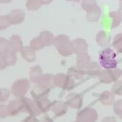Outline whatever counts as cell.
I'll return each mask as SVG.
<instances>
[{"mask_svg": "<svg viewBox=\"0 0 122 122\" xmlns=\"http://www.w3.org/2000/svg\"><path fill=\"white\" fill-rule=\"evenodd\" d=\"M54 45L60 54L64 56H68L74 53V47L67 36L60 35L55 38Z\"/></svg>", "mask_w": 122, "mask_h": 122, "instance_id": "obj_1", "label": "cell"}, {"mask_svg": "<svg viewBox=\"0 0 122 122\" xmlns=\"http://www.w3.org/2000/svg\"><path fill=\"white\" fill-rule=\"evenodd\" d=\"M117 55L112 49L105 48L99 56L101 66L105 69H114L117 67L116 61Z\"/></svg>", "mask_w": 122, "mask_h": 122, "instance_id": "obj_2", "label": "cell"}, {"mask_svg": "<svg viewBox=\"0 0 122 122\" xmlns=\"http://www.w3.org/2000/svg\"><path fill=\"white\" fill-rule=\"evenodd\" d=\"M122 75V70L120 69H114L101 70L98 76L101 82L108 84L117 81Z\"/></svg>", "mask_w": 122, "mask_h": 122, "instance_id": "obj_3", "label": "cell"}, {"mask_svg": "<svg viewBox=\"0 0 122 122\" xmlns=\"http://www.w3.org/2000/svg\"><path fill=\"white\" fill-rule=\"evenodd\" d=\"M53 83L55 86L68 91L72 90L75 86L74 80L69 75L64 74H59L53 76Z\"/></svg>", "mask_w": 122, "mask_h": 122, "instance_id": "obj_4", "label": "cell"}, {"mask_svg": "<svg viewBox=\"0 0 122 122\" xmlns=\"http://www.w3.org/2000/svg\"><path fill=\"white\" fill-rule=\"evenodd\" d=\"M29 86L30 83L28 79H19L13 85L12 93L16 98H21L28 92Z\"/></svg>", "mask_w": 122, "mask_h": 122, "instance_id": "obj_5", "label": "cell"}, {"mask_svg": "<svg viewBox=\"0 0 122 122\" xmlns=\"http://www.w3.org/2000/svg\"><path fill=\"white\" fill-rule=\"evenodd\" d=\"M98 114L94 109L87 107L83 109L77 116V122H96L98 119Z\"/></svg>", "mask_w": 122, "mask_h": 122, "instance_id": "obj_6", "label": "cell"}, {"mask_svg": "<svg viewBox=\"0 0 122 122\" xmlns=\"http://www.w3.org/2000/svg\"><path fill=\"white\" fill-rule=\"evenodd\" d=\"M21 99L23 104V112L29 113L30 116L33 117L40 115L41 111L36 102L30 100L27 98H21Z\"/></svg>", "mask_w": 122, "mask_h": 122, "instance_id": "obj_7", "label": "cell"}, {"mask_svg": "<svg viewBox=\"0 0 122 122\" xmlns=\"http://www.w3.org/2000/svg\"><path fill=\"white\" fill-rule=\"evenodd\" d=\"M53 76L51 74L41 75L38 78L35 83L38 88L41 90V93L47 92L49 91V88L51 87L53 82Z\"/></svg>", "mask_w": 122, "mask_h": 122, "instance_id": "obj_8", "label": "cell"}, {"mask_svg": "<svg viewBox=\"0 0 122 122\" xmlns=\"http://www.w3.org/2000/svg\"><path fill=\"white\" fill-rule=\"evenodd\" d=\"M67 105L72 108L80 109L82 105V95L77 93H71L66 97Z\"/></svg>", "mask_w": 122, "mask_h": 122, "instance_id": "obj_9", "label": "cell"}, {"mask_svg": "<svg viewBox=\"0 0 122 122\" xmlns=\"http://www.w3.org/2000/svg\"><path fill=\"white\" fill-rule=\"evenodd\" d=\"M7 16L11 25H19L24 21L25 14L22 10L15 9L11 11Z\"/></svg>", "mask_w": 122, "mask_h": 122, "instance_id": "obj_10", "label": "cell"}, {"mask_svg": "<svg viewBox=\"0 0 122 122\" xmlns=\"http://www.w3.org/2000/svg\"><path fill=\"white\" fill-rule=\"evenodd\" d=\"M8 112L9 115L15 116L23 112V104L21 99L18 100H14L11 101L7 106Z\"/></svg>", "mask_w": 122, "mask_h": 122, "instance_id": "obj_11", "label": "cell"}, {"mask_svg": "<svg viewBox=\"0 0 122 122\" xmlns=\"http://www.w3.org/2000/svg\"><path fill=\"white\" fill-rule=\"evenodd\" d=\"M39 94L40 95L39 97L38 96H36L34 98L36 99V103L41 110V111L42 112H45L48 110L50 107L51 106V103L48 100L47 98L46 97V94L41 93Z\"/></svg>", "mask_w": 122, "mask_h": 122, "instance_id": "obj_12", "label": "cell"}, {"mask_svg": "<svg viewBox=\"0 0 122 122\" xmlns=\"http://www.w3.org/2000/svg\"><path fill=\"white\" fill-rule=\"evenodd\" d=\"M74 47V53L79 55L87 53L88 45L86 41L82 39H77L72 41Z\"/></svg>", "mask_w": 122, "mask_h": 122, "instance_id": "obj_13", "label": "cell"}, {"mask_svg": "<svg viewBox=\"0 0 122 122\" xmlns=\"http://www.w3.org/2000/svg\"><path fill=\"white\" fill-rule=\"evenodd\" d=\"M9 47L11 51L15 52L20 51L24 48L21 38L18 35H13L9 40Z\"/></svg>", "mask_w": 122, "mask_h": 122, "instance_id": "obj_14", "label": "cell"}, {"mask_svg": "<svg viewBox=\"0 0 122 122\" xmlns=\"http://www.w3.org/2000/svg\"><path fill=\"white\" fill-rule=\"evenodd\" d=\"M90 56L87 53L79 55L77 56L76 60V67L82 70L86 69L90 63Z\"/></svg>", "mask_w": 122, "mask_h": 122, "instance_id": "obj_15", "label": "cell"}, {"mask_svg": "<svg viewBox=\"0 0 122 122\" xmlns=\"http://www.w3.org/2000/svg\"><path fill=\"white\" fill-rule=\"evenodd\" d=\"M100 100L101 103L104 105H112L114 103L115 97L112 92L104 91L101 94Z\"/></svg>", "mask_w": 122, "mask_h": 122, "instance_id": "obj_16", "label": "cell"}, {"mask_svg": "<svg viewBox=\"0 0 122 122\" xmlns=\"http://www.w3.org/2000/svg\"><path fill=\"white\" fill-rule=\"evenodd\" d=\"M39 37L42 41L45 46H49L54 44L55 37L53 34L49 31H43L41 32Z\"/></svg>", "mask_w": 122, "mask_h": 122, "instance_id": "obj_17", "label": "cell"}, {"mask_svg": "<svg viewBox=\"0 0 122 122\" xmlns=\"http://www.w3.org/2000/svg\"><path fill=\"white\" fill-rule=\"evenodd\" d=\"M85 71L86 74L93 77H96L101 71V67L97 63L91 62L87 66Z\"/></svg>", "mask_w": 122, "mask_h": 122, "instance_id": "obj_18", "label": "cell"}, {"mask_svg": "<svg viewBox=\"0 0 122 122\" xmlns=\"http://www.w3.org/2000/svg\"><path fill=\"white\" fill-rule=\"evenodd\" d=\"M21 55L28 62H33L36 60V53L34 50L28 46H25L21 51Z\"/></svg>", "mask_w": 122, "mask_h": 122, "instance_id": "obj_19", "label": "cell"}, {"mask_svg": "<svg viewBox=\"0 0 122 122\" xmlns=\"http://www.w3.org/2000/svg\"><path fill=\"white\" fill-rule=\"evenodd\" d=\"M67 105L62 101L56 102L53 105L52 111L57 116H62L65 114L67 111Z\"/></svg>", "mask_w": 122, "mask_h": 122, "instance_id": "obj_20", "label": "cell"}, {"mask_svg": "<svg viewBox=\"0 0 122 122\" xmlns=\"http://www.w3.org/2000/svg\"><path fill=\"white\" fill-rule=\"evenodd\" d=\"M2 56L6 67L14 66L17 61V56L15 52L9 51Z\"/></svg>", "mask_w": 122, "mask_h": 122, "instance_id": "obj_21", "label": "cell"}, {"mask_svg": "<svg viewBox=\"0 0 122 122\" xmlns=\"http://www.w3.org/2000/svg\"><path fill=\"white\" fill-rule=\"evenodd\" d=\"M68 74L70 75L71 77H73L76 79L79 80L82 79L85 73V71L77 67H72L68 69Z\"/></svg>", "mask_w": 122, "mask_h": 122, "instance_id": "obj_22", "label": "cell"}, {"mask_svg": "<svg viewBox=\"0 0 122 122\" xmlns=\"http://www.w3.org/2000/svg\"><path fill=\"white\" fill-rule=\"evenodd\" d=\"M42 71L39 66H36L30 68V81L35 82L37 79L42 75Z\"/></svg>", "mask_w": 122, "mask_h": 122, "instance_id": "obj_23", "label": "cell"}, {"mask_svg": "<svg viewBox=\"0 0 122 122\" xmlns=\"http://www.w3.org/2000/svg\"><path fill=\"white\" fill-rule=\"evenodd\" d=\"M30 45V48L34 51L40 50L45 46L44 43L39 36L32 40Z\"/></svg>", "mask_w": 122, "mask_h": 122, "instance_id": "obj_24", "label": "cell"}, {"mask_svg": "<svg viewBox=\"0 0 122 122\" xmlns=\"http://www.w3.org/2000/svg\"><path fill=\"white\" fill-rule=\"evenodd\" d=\"M10 51L9 42L5 38H0V56H3Z\"/></svg>", "mask_w": 122, "mask_h": 122, "instance_id": "obj_25", "label": "cell"}, {"mask_svg": "<svg viewBox=\"0 0 122 122\" xmlns=\"http://www.w3.org/2000/svg\"><path fill=\"white\" fill-rule=\"evenodd\" d=\"M25 6L28 10H37L42 6L41 0H28Z\"/></svg>", "mask_w": 122, "mask_h": 122, "instance_id": "obj_26", "label": "cell"}, {"mask_svg": "<svg viewBox=\"0 0 122 122\" xmlns=\"http://www.w3.org/2000/svg\"><path fill=\"white\" fill-rule=\"evenodd\" d=\"M112 45L118 52L122 53V34H117L115 36Z\"/></svg>", "mask_w": 122, "mask_h": 122, "instance_id": "obj_27", "label": "cell"}, {"mask_svg": "<svg viewBox=\"0 0 122 122\" xmlns=\"http://www.w3.org/2000/svg\"><path fill=\"white\" fill-rule=\"evenodd\" d=\"M81 6L87 12H89L96 7V1L95 0H82Z\"/></svg>", "mask_w": 122, "mask_h": 122, "instance_id": "obj_28", "label": "cell"}, {"mask_svg": "<svg viewBox=\"0 0 122 122\" xmlns=\"http://www.w3.org/2000/svg\"><path fill=\"white\" fill-rule=\"evenodd\" d=\"M113 110L117 115L122 119V99L114 103L113 105Z\"/></svg>", "mask_w": 122, "mask_h": 122, "instance_id": "obj_29", "label": "cell"}, {"mask_svg": "<svg viewBox=\"0 0 122 122\" xmlns=\"http://www.w3.org/2000/svg\"><path fill=\"white\" fill-rule=\"evenodd\" d=\"M11 25L7 15L0 16V30L7 29Z\"/></svg>", "mask_w": 122, "mask_h": 122, "instance_id": "obj_30", "label": "cell"}, {"mask_svg": "<svg viewBox=\"0 0 122 122\" xmlns=\"http://www.w3.org/2000/svg\"><path fill=\"white\" fill-rule=\"evenodd\" d=\"M112 93L114 95H122V81H117L112 87Z\"/></svg>", "mask_w": 122, "mask_h": 122, "instance_id": "obj_31", "label": "cell"}, {"mask_svg": "<svg viewBox=\"0 0 122 122\" xmlns=\"http://www.w3.org/2000/svg\"><path fill=\"white\" fill-rule=\"evenodd\" d=\"M9 96V91L7 89H0V102L7 100Z\"/></svg>", "mask_w": 122, "mask_h": 122, "instance_id": "obj_32", "label": "cell"}, {"mask_svg": "<svg viewBox=\"0 0 122 122\" xmlns=\"http://www.w3.org/2000/svg\"><path fill=\"white\" fill-rule=\"evenodd\" d=\"M7 106L4 105H0V118H4L8 116Z\"/></svg>", "mask_w": 122, "mask_h": 122, "instance_id": "obj_33", "label": "cell"}, {"mask_svg": "<svg viewBox=\"0 0 122 122\" xmlns=\"http://www.w3.org/2000/svg\"><path fill=\"white\" fill-rule=\"evenodd\" d=\"M101 122H116V119L113 117H104Z\"/></svg>", "mask_w": 122, "mask_h": 122, "instance_id": "obj_34", "label": "cell"}, {"mask_svg": "<svg viewBox=\"0 0 122 122\" xmlns=\"http://www.w3.org/2000/svg\"><path fill=\"white\" fill-rule=\"evenodd\" d=\"M6 66L4 62V60L2 56H0V70L4 69L6 68Z\"/></svg>", "mask_w": 122, "mask_h": 122, "instance_id": "obj_35", "label": "cell"}, {"mask_svg": "<svg viewBox=\"0 0 122 122\" xmlns=\"http://www.w3.org/2000/svg\"><path fill=\"white\" fill-rule=\"evenodd\" d=\"M53 0H41V4L42 5H48L52 2Z\"/></svg>", "mask_w": 122, "mask_h": 122, "instance_id": "obj_36", "label": "cell"}, {"mask_svg": "<svg viewBox=\"0 0 122 122\" xmlns=\"http://www.w3.org/2000/svg\"><path fill=\"white\" fill-rule=\"evenodd\" d=\"M12 0H0V2L4 4H8L11 2Z\"/></svg>", "mask_w": 122, "mask_h": 122, "instance_id": "obj_37", "label": "cell"}, {"mask_svg": "<svg viewBox=\"0 0 122 122\" xmlns=\"http://www.w3.org/2000/svg\"><path fill=\"white\" fill-rule=\"evenodd\" d=\"M67 1H71V2H76V3H78L80 2L81 0H67Z\"/></svg>", "mask_w": 122, "mask_h": 122, "instance_id": "obj_38", "label": "cell"}, {"mask_svg": "<svg viewBox=\"0 0 122 122\" xmlns=\"http://www.w3.org/2000/svg\"><path fill=\"white\" fill-rule=\"evenodd\" d=\"M121 9H122V4L121 5Z\"/></svg>", "mask_w": 122, "mask_h": 122, "instance_id": "obj_39", "label": "cell"}, {"mask_svg": "<svg viewBox=\"0 0 122 122\" xmlns=\"http://www.w3.org/2000/svg\"></svg>", "mask_w": 122, "mask_h": 122, "instance_id": "obj_40", "label": "cell"}]
</instances>
